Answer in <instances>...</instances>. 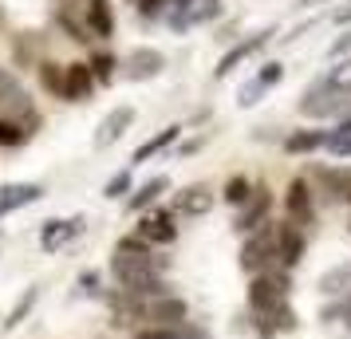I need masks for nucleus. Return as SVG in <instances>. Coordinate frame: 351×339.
Wrapping results in <instances>:
<instances>
[{"mask_svg":"<svg viewBox=\"0 0 351 339\" xmlns=\"http://www.w3.org/2000/svg\"><path fill=\"white\" fill-rule=\"evenodd\" d=\"M28 138V130H20L12 118H0V146H20Z\"/></svg>","mask_w":351,"mask_h":339,"instance_id":"obj_29","label":"nucleus"},{"mask_svg":"<svg viewBox=\"0 0 351 339\" xmlns=\"http://www.w3.org/2000/svg\"><path fill=\"white\" fill-rule=\"evenodd\" d=\"M130 339H209V336L202 327H193V323H182V327H154V323H146Z\"/></svg>","mask_w":351,"mask_h":339,"instance_id":"obj_21","label":"nucleus"},{"mask_svg":"<svg viewBox=\"0 0 351 339\" xmlns=\"http://www.w3.org/2000/svg\"><path fill=\"white\" fill-rule=\"evenodd\" d=\"M285 221L308 229L316 221V194H312V181L308 178H292L285 190Z\"/></svg>","mask_w":351,"mask_h":339,"instance_id":"obj_6","label":"nucleus"},{"mask_svg":"<svg viewBox=\"0 0 351 339\" xmlns=\"http://www.w3.org/2000/svg\"><path fill=\"white\" fill-rule=\"evenodd\" d=\"M166 268V260H158L154 253H123V249H114L111 257V276L119 280V288H127L134 280H143V276H158Z\"/></svg>","mask_w":351,"mask_h":339,"instance_id":"obj_3","label":"nucleus"},{"mask_svg":"<svg viewBox=\"0 0 351 339\" xmlns=\"http://www.w3.org/2000/svg\"><path fill=\"white\" fill-rule=\"evenodd\" d=\"M285 304H288V273L272 268V273L249 276V307L256 316V327H265Z\"/></svg>","mask_w":351,"mask_h":339,"instance_id":"obj_1","label":"nucleus"},{"mask_svg":"<svg viewBox=\"0 0 351 339\" xmlns=\"http://www.w3.org/2000/svg\"><path fill=\"white\" fill-rule=\"evenodd\" d=\"M280 79H285V64H265L256 71V83H265V87H276Z\"/></svg>","mask_w":351,"mask_h":339,"instance_id":"obj_33","label":"nucleus"},{"mask_svg":"<svg viewBox=\"0 0 351 339\" xmlns=\"http://www.w3.org/2000/svg\"><path fill=\"white\" fill-rule=\"evenodd\" d=\"M269 87L265 83H256V79H249L245 87L237 91V107H253V103H261V95H265Z\"/></svg>","mask_w":351,"mask_h":339,"instance_id":"obj_30","label":"nucleus"},{"mask_svg":"<svg viewBox=\"0 0 351 339\" xmlns=\"http://www.w3.org/2000/svg\"><path fill=\"white\" fill-rule=\"evenodd\" d=\"M83 229H87V217H83V213H75V217H51V221H44V229H40V249H44V253H56V249H64V244L75 241Z\"/></svg>","mask_w":351,"mask_h":339,"instance_id":"obj_7","label":"nucleus"},{"mask_svg":"<svg viewBox=\"0 0 351 339\" xmlns=\"http://www.w3.org/2000/svg\"><path fill=\"white\" fill-rule=\"evenodd\" d=\"M40 79H44V87H48V91H60V95H64V71H56V64L40 67Z\"/></svg>","mask_w":351,"mask_h":339,"instance_id":"obj_32","label":"nucleus"},{"mask_svg":"<svg viewBox=\"0 0 351 339\" xmlns=\"http://www.w3.org/2000/svg\"><path fill=\"white\" fill-rule=\"evenodd\" d=\"M87 28L99 40H111L114 36V16H111V0H91L87 4Z\"/></svg>","mask_w":351,"mask_h":339,"instance_id":"obj_20","label":"nucleus"},{"mask_svg":"<svg viewBox=\"0 0 351 339\" xmlns=\"http://www.w3.org/2000/svg\"><path fill=\"white\" fill-rule=\"evenodd\" d=\"M91 71H95V79H111L114 75V55H107V51H103V55H95V60H91Z\"/></svg>","mask_w":351,"mask_h":339,"instance_id":"obj_35","label":"nucleus"},{"mask_svg":"<svg viewBox=\"0 0 351 339\" xmlns=\"http://www.w3.org/2000/svg\"><path fill=\"white\" fill-rule=\"evenodd\" d=\"M166 190H170V178H166V174H158V178L143 181V186H138V190L127 197V210H130V213H146L162 194H166Z\"/></svg>","mask_w":351,"mask_h":339,"instance_id":"obj_19","label":"nucleus"},{"mask_svg":"<svg viewBox=\"0 0 351 339\" xmlns=\"http://www.w3.org/2000/svg\"><path fill=\"white\" fill-rule=\"evenodd\" d=\"M134 312H138V320L154 323V327H182V323H190V304L182 296H174V292L158 296V300H146Z\"/></svg>","mask_w":351,"mask_h":339,"instance_id":"obj_5","label":"nucleus"},{"mask_svg":"<svg viewBox=\"0 0 351 339\" xmlns=\"http://www.w3.org/2000/svg\"><path fill=\"white\" fill-rule=\"evenodd\" d=\"M162 71H166V55L154 51V48H134L127 60H123V75L134 79V83L154 79V75H162Z\"/></svg>","mask_w":351,"mask_h":339,"instance_id":"obj_9","label":"nucleus"},{"mask_svg":"<svg viewBox=\"0 0 351 339\" xmlns=\"http://www.w3.org/2000/svg\"><path fill=\"white\" fill-rule=\"evenodd\" d=\"M0 111L4 114H28L32 111V103H28V95H24L20 79L8 71V67H0Z\"/></svg>","mask_w":351,"mask_h":339,"instance_id":"obj_15","label":"nucleus"},{"mask_svg":"<svg viewBox=\"0 0 351 339\" xmlns=\"http://www.w3.org/2000/svg\"><path fill=\"white\" fill-rule=\"evenodd\" d=\"M44 197V186L40 181H12V186H0V217L24 210V205H36Z\"/></svg>","mask_w":351,"mask_h":339,"instance_id":"obj_12","label":"nucleus"},{"mask_svg":"<svg viewBox=\"0 0 351 339\" xmlns=\"http://www.w3.org/2000/svg\"><path fill=\"white\" fill-rule=\"evenodd\" d=\"M328 150H332L335 158H351V134H328Z\"/></svg>","mask_w":351,"mask_h":339,"instance_id":"obj_34","label":"nucleus"},{"mask_svg":"<svg viewBox=\"0 0 351 339\" xmlns=\"http://www.w3.org/2000/svg\"><path fill=\"white\" fill-rule=\"evenodd\" d=\"M348 107V91H335L328 75H319L316 83H308L304 87V99H300V114L308 118H332Z\"/></svg>","mask_w":351,"mask_h":339,"instance_id":"obj_2","label":"nucleus"},{"mask_svg":"<svg viewBox=\"0 0 351 339\" xmlns=\"http://www.w3.org/2000/svg\"><path fill=\"white\" fill-rule=\"evenodd\" d=\"M178 134H182V127H166V130H158V134H154V138H146L143 146H138V150H134V166H138V162H150L154 158V154H162V150H166V146H174L178 142Z\"/></svg>","mask_w":351,"mask_h":339,"instance_id":"obj_24","label":"nucleus"},{"mask_svg":"<svg viewBox=\"0 0 351 339\" xmlns=\"http://www.w3.org/2000/svg\"><path fill=\"white\" fill-rule=\"evenodd\" d=\"M276 257H280V264H285V273H292V268L308 257V237H304L300 225L285 221V225L276 229Z\"/></svg>","mask_w":351,"mask_h":339,"instance_id":"obj_8","label":"nucleus"},{"mask_svg":"<svg viewBox=\"0 0 351 339\" xmlns=\"http://www.w3.org/2000/svg\"><path fill=\"white\" fill-rule=\"evenodd\" d=\"M91 91H95L91 64H67L64 67V99L67 103H83V99H91Z\"/></svg>","mask_w":351,"mask_h":339,"instance_id":"obj_13","label":"nucleus"},{"mask_svg":"<svg viewBox=\"0 0 351 339\" xmlns=\"http://www.w3.org/2000/svg\"><path fill=\"white\" fill-rule=\"evenodd\" d=\"M328 83H332L335 91H348L351 95V60L339 64V67H332V71H328Z\"/></svg>","mask_w":351,"mask_h":339,"instance_id":"obj_31","label":"nucleus"},{"mask_svg":"<svg viewBox=\"0 0 351 339\" xmlns=\"http://www.w3.org/2000/svg\"><path fill=\"white\" fill-rule=\"evenodd\" d=\"M328 146V130H296L285 138V150L288 154H316Z\"/></svg>","mask_w":351,"mask_h":339,"instance_id":"obj_22","label":"nucleus"},{"mask_svg":"<svg viewBox=\"0 0 351 339\" xmlns=\"http://www.w3.org/2000/svg\"><path fill=\"white\" fill-rule=\"evenodd\" d=\"M269 210H272V194H269V190H261V186H256V194L249 197V205H245V210L237 213V221H233V225H237L241 233H256V229L265 225V217H269Z\"/></svg>","mask_w":351,"mask_h":339,"instance_id":"obj_17","label":"nucleus"},{"mask_svg":"<svg viewBox=\"0 0 351 339\" xmlns=\"http://www.w3.org/2000/svg\"><path fill=\"white\" fill-rule=\"evenodd\" d=\"M138 237L150 244H174L178 241V225L170 213H146L138 221Z\"/></svg>","mask_w":351,"mask_h":339,"instance_id":"obj_16","label":"nucleus"},{"mask_svg":"<svg viewBox=\"0 0 351 339\" xmlns=\"http://www.w3.org/2000/svg\"><path fill=\"white\" fill-rule=\"evenodd\" d=\"M40 304V288H24V296H20L16 304H12V312H8V316H4V331H16L20 323L28 320V316H32V307Z\"/></svg>","mask_w":351,"mask_h":339,"instance_id":"obj_25","label":"nucleus"},{"mask_svg":"<svg viewBox=\"0 0 351 339\" xmlns=\"http://www.w3.org/2000/svg\"><path fill=\"white\" fill-rule=\"evenodd\" d=\"M130 190H134V178H130V170H119L107 186H103V197L107 201H119V197H127Z\"/></svg>","mask_w":351,"mask_h":339,"instance_id":"obj_28","label":"nucleus"},{"mask_svg":"<svg viewBox=\"0 0 351 339\" xmlns=\"http://www.w3.org/2000/svg\"><path fill=\"white\" fill-rule=\"evenodd\" d=\"M319 296H348L351 292V264H335L319 276Z\"/></svg>","mask_w":351,"mask_h":339,"instance_id":"obj_23","label":"nucleus"},{"mask_svg":"<svg viewBox=\"0 0 351 339\" xmlns=\"http://www.w3.org/2000/svg\"><path fill=\"white\" fill-rule=\"evenodd\" d=\"M130 123H134V107H114V111H107L103 114V123L95 127V150L114 146L130 130Z\"/></svg>","mask_w":351,"mask_h":339,"instance_id":"obj_11","label":"nucleus"},{"mask_svg":"<svg viewBox=\"0 0 351 339\" xmlns=\"http://www.w3.org/2000/svg\"><path fill=\"white\" fill-rule=\"evenodd\" d=\"M178 213H186V217H206L213 210V194H209V186H186L182 194H178Z\"/></svg>","mask_w":351,"mask_h":339,"instance_id":"obj_18","label":"nucleus"},{"mask_svg":"<svg viewBox=\"0 0 351 339\" xmlns=\"http://www.w3.org/2000/svg\"><path fill=\"white\" fill-rule=\"evenodd\" d=\"M335 130H339V134H351V118H343V123H339Z\"/></svg>","mask_w":351,"mask_h":339,"instance_id":"obj_39","label":"nucleus"},{"mask_svg":"<svg viewBox=\"0 0 351 339\" xmlns=\"http://www.w3.org/2000/svg\"><path fill=\"white\" fill-rule=\"evenodd\" d=\"M162 8H166V0H138V12H143L146 20H158Z\"/></svg>","mask_w":351,"mask_h":339,"instance_id":"obj_37","label":"nucleus"},{"mask_svg":"<svg viewBox=\"0 0 351 339\" xmlns=\"http://www.w3.org/2000/svg\"><path fill=\"white\" fill-rule=\"evenodd\" d=\"M304 4H328V0H304Z\"/></svg>","mask_w":351,"mask_h":339,"instance_id":"obj_40","label":"nucleus"},{"mask_svg":"<svg viewBox=\"0 0 351 339\" xmlns=\"http://www.w3.org/2000/svg\"><path fill=\"white\" fill-rule=\"evenodd\" d=\"M256 190H253V181L245 178V174H237V178H229L225 181V190H221V197L229 201V205H249V197H253Z\"/></svg>","mask_w":351,"mask_h":339,"instance_id":"obj_27","label":"nucleus"},{"mask_svg":"<svg viewBox=\"0 0 351 339\" xmlns=\"http://www.w3.org/2000/svg\"><path fill=\"white\" fill-rule=\"evenodd\" d=\"M99 284H103V276H99V273H91V268H87V273H80V292L99 296Z\"/></svg>","mask_w":351,"mask_h":339,"instance_id":"obj_36","label":"nucleus"},{"mask_svg":"<svg viewBox=\"0 0 351 339\" xmlns=\"http://www.w3.org/2000/svg\"><path fill=\"white\" fill-rule=\"evenodd\" d=\"M280 264L276 257V237H272L269 229H256L249 241L241 244V268L249 276H261V273H272Z\"/></svg>","mask_w":351,"mask_h":339,"instance_id":"obj_4","label":"nucleus"},{"mask_svg":"<svg viewBox=\"0 0 351 339\" xmlns=\"http://www.w3.org/2000/svg\"><path fill=\"white\" fill-rule=\"evenodd\" d=\"M312 181L328 201H351V170H343V166H316Z\"/></svg>","mask_w":351,"mask_h":339,"instance_id":"obj_10","label":"nucleus"},{"mask_svg":"<svg viewBox=\"0 0 351 339\" xmlns=\"http://www.w3.org/2000/svg\"><path fill=\"white\" fill-rule=\"evenodd\" d=\"M332 55H351V32H348V36H339V40L332 44Z\"/></svg>","mask_w":351,"mask_h":339,"instance_id":"obj_38","label":"nucleus"},{"mask_svg":"<svg viewBox=\"0 0 351 339\" xmlns=\"http://www.w3.org/2000/svg\"><path fill=\"white\" fill-rule=\"evenodd\" d=\"M269 36H272V28H269V32L249 36V40H241V44H233V48H229V51L221 55V60H217V71H213V75H217V79H225V75H229V71H233L237 64H245V60H249L253 51L265 48V44H269Z\"/></svg>","mask_w":351,"mask_h":339,"instance_id":"obj_14","label":"nucleus"},{"mask_svg":"<svg viewBox=\"0 0 351 339\" xmlns=\"http://www.w3.org/2000/svg\"><path fill=\"white\" fill-rule=\"evenodd\" d=\"M217 12H221V0H197V8H190L186 16H174L170 24L182 32V28H190V24H206V20H213Z\"/></svg>","mask_w":351,"mask_h":339,"instance_id":"obj_26","label":"nucleus"},{"mask_svg":"<svg viewBox=\"0 0 351 339\" xmlns=\"http://www.w3.org/2000/svg\"><path fill=\"white\" fill-rule=\"evenodd\" d=\"M348 229H351V225H348Z\"/></svg>","mask_w":351,"mask_h":339,"instance_id":"obj_41","label":"nucleus"}]
</instances>
